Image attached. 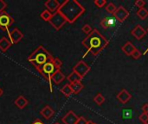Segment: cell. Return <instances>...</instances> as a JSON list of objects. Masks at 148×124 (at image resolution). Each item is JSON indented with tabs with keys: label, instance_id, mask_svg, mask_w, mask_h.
Instances as JSON below:
<instances>
[{
	"label": "cell",
	"instance_id": "1",
	"mask_svg": "<svg viewBox=\"0 0 148 124\" xmlns=\"http://www.w3.org/2000/svg\"><path fill=\"white\" fill-rule=\"evenodd\" d=\"M108 40L105 36H103L98 29L95 28L82 41L83 47H86L88 50L84 56H86L88 53H90L92 55L96 56L101 54L108 47Z\"/></svg>",
	"mask_w": 148,
	"mask_h": 124
},
{
	"label": "cell",
	"instance_id": "2",
	"mask_svg": "<svg viewBox=\"0 0 148 124\" xmlns=\"http://www.w3.org/2000/svg\"><path fill=\"white\" fill-rule=\"evenodd\" d=\"M84 6L76 0H66L59 7L58 11L69 23H74L85 12Z\"/></svg>",
	"mask_w": 148,
	"mask_h": 124
},
{
	"label": "cell",
	"instance_id": "3",
	"mask_svg": "<svg viewBox=\"0 0 148 124\" xmlns=\"http://www.w3.org/2000/svg\"><path fill=\"white\" fill-rule=\"evenodd\" d=\"M53 60V56L42 46H39L28 58L29 62H30L36 68V70Z\"/></svg>",
	"mask_w": 148,
	"mask_h": 124
},
{
	"label": "cell",
	"instance_id": "4",
	"mask_svg": "<svg viewBox=\"0 0 148 124\" xmlns=\"http://www.w3.org/2000/svg\"><path fill=\"white\" fill-rule=\"evenodd\" d=\"M57 70H60V69H57L56 67V66L54 65L53 63V60L46 63L45 65H43L42 67H40L37 71L40 73V74L46 79L48 80L49 84V89H50V91L52 92V80H51V78H52V75L57 71Z\"/></svg>",
	"mask_w": 148,
	"mask_h": 124
},
{
	"label": "cell",
	"instance_id": "5",
	"mask_svg": "<svg viewBox=\"0 0 148 124\" xmlns=\"http://www.w3.org/2000/svg\"><path fill=\"white\" fill-rule=\"evenodd\" d=\"M56 30H59L60 28H62L63 27V25L67 22L66 19L64 18V16L59 12L56 11L55 13H53L51 19L49 22Z\"/></svg>",
	"mask_w": 148,
	"mask_h": 124
},
{
	"label": "cell",
	"instance_id": "6",
	"mask_svg": "<svg viewBox=\"0 0 148 124\" xmlns=\"http://www.w3.org/2000/svg\"><path fill=\"white\" fill-rule=\"evenodd\" d=\"M89 71H90V66L83 60H80L73 67V72L76 73L82 79H83Z\"/></svg>",
	"mask_w": 148,
	"mask_h": 124
},
{
	"label": "cell",
	"instance_id": "7",
	"mask_svg": "<svg viewBox=\"0 0 148 124\" xmlns=\"http://www.w3.org/2000/svg\"><path fill=\"white\" fill-rule=\"evenodd\" d=\"M14 23V19L6 12L0 13V28L9 33V28Z\"/></svg>",
	"mask_w": 148,
	"mask_h": 124
},
{
	"label": "cell",
	"instance_id": "8",
	"mask_svg": "<svg viewBox=\"0 0 148 124\" xmlns=\"http://www.w3.org/2000/svg\"><path fill=\"white\" fill-rule=\"evenodd\" d=\"M114 16L116 18L118 22H123L129 16V11L124 6L121 5L117 8L116 11L114 13Z\"/></svg>",
	"mask_w": 148,
	"mask_h": 124
},
{
	"label": "cell",
	"instance_id": "9",
	"mask_svg": "<svg viewBox=\"0 0 148 124\" xmlns=\"http://www.w3.org/2000/svg\"><path fill=\"white\" fill-rule=\"evenodd\" d=\"M9 39L11 42V44H16L18 43L23 37V33L18 29V28H13L11 31H9L8 33Z\"/></svg>",
	"mask_w": 148,
	"mask_h": 124
},
{
	"label": "cell",
	"instance_id": "10",
	"mask_svg": "<svg viewBox=\"0 0 148 124\" xmlns=\"http://www.w3.org/2000/svg\"><path fill=\"white\" fill-rule=\"evenodd\" d=\"M147 32V31L141 25L137 24V25L132 29L131 35H132L134 37H135L137 40H141V39H143V38L146 36Z\"/></svg>",
	"mask_w": 148,
	"mask_h": 124
},
{
	"label": "cell",
	"instance_id": "11",
	"mask_svg": "<svg viewBox=\"0 0 148 124\" xmlns=\"http://www.w3.org/2000/svg\"><path fill=\"white\" fill-rule=\"evenodd\" d=\"M78 117L77 115L72 111V110H69L62 118V121L64 124H76L77 123V120H78Z\"/></svg>",
	"mask_w": 148,
	"mask_h": 124
},
{
	"label": "cell",
	"instance_id": "12",
	"mask_svg": "<svg viewBox=\"0 0 148 124\" xmlns=\"http://www.w3.org/2000/svg\"><path fill=\"white\" fill-rule=\"evenodd\" d=\"M132 98V95L127 91V90L126 89H122L118 94H117V99L122 104H127L130 99Z\"/></svg>",
	"mask_w": 148,
	"mask_h": 124
},
{
	"label": "cell",
	"instance_id": "13",
	"mask_svg": "<svg viewBox=\"0 0 148 124\" xmlns=\"http://www.w3.org/2000/svg\"><path fill=\"white\" fill-rule=\"evenodd\" d=\"M44 5L49 12L55 13V12L58 11L61 3L57 0H48L44 3Z\"/></svg>",
	"mask_w": 148,
	"mask_h": 124
},
{
	"label": "cell",
	"instance_id": "14",
	"mask_svg": "<svg viewBox=\"0 0 148 124\" xmlns=\"http://www.w3.org/2000/svg\"><path fill=\"white\" fill-rule=\"evenodd\" d=\"M137 48L135 47V46L131 42V41H127L125 43V45H123L121 47V50L127 55V56H131L133 54V53L136 50Z\"/></svg>",
	"mask_w": 148,
	"mask_h": 124
},
{
	"label": "cell",
	"instance_id": "15",
	"mask_svg": "<svg viewBox=\"0 0 148 124\" xmlns=\"http://www.w3.org/2000/svg\"><path fill=\"white\" fill-rule=\"evenodd\" d=\"M54 113H55L54 110H53L50 106H49V105H46V106L40 111L41 116H42L43 118H45L46 120H49V118H51L52 116L54 115Z\"/></svg>",
	"mask_w": 148,
	"mask_h": 124
},
{
	"label": "cell",
	"instance_id": "16",
	"mask_svg": "<svg viewBox=\"0 0 148 124\" xmlns=\"http://www.w3.org/2000/svg\"><path fill=\"white\" fill-rule=\"evenodd\" d=\"M65 79V75L61 72V70H57L51 78V80L56 84V85H59L60 83H62L63 80Z\"/></svg>",
	"mask_w": 148,
	"mask_h": 124
},
{
	"label": "cell",
	"instance_id": "17",
	"mask_svg": "<svg viewBox=\"0 0 148 124\" xmlns=\"http://www.w3.org/2000/svg\"><path fill=\"white\" fill-rule=\"evenodd\" d=\"M10 46H11V42L9 38L3 36L0 39V50L2 52H6Z\"/></svg>",
	"mask_w": 148,
	"mask_h": 124
},
{
	"label": "cell",
	"instance_id": "18",
	"mask_svg": "<svg viewBox=\"0 0 148 124\" xmlns=\"http://www.w3.org/2000/svg\"><path fill=\"white\" fill-rule=\"evenodd\" d=\"M28 104H29V101H28L23 96H19V97H17V98L15 100V104H16V106L17 108L21 109V110L24 109V108L28 105Z\"/></svg>",
	"mask_w": 148,
	"mask_h": 124
},
{
	"label": "cell",
	"instance_id": "19",
	"mask_svg": "<svg viewBox=\"0 0 148 124\" xmlns=\"http://www.w3.org/2000/svg\"><path fill=\"white\" fill-rule=\"evenodd\" d=\"M70 86L72 88V91H73V93L74 94H78L82 91V90L83 89L84 85H82V83L80 81V82H75V83H72L70 84Z\"/></svg>",
	"mask_w": 148,
	"mask_h": 124
},
{
	"label": "cell",
	"instance_id": "20",
	"mask_svg": "<svg viewBox=\"0 0 148 124\" xmlns=\"http://www.w3.org/2000/svg\"><path fill=\"white\" fill-rule=\"evenodd\" d=\"M114 20L111 17H105L101 21V25L104 28H108L109 27H111L113 24H114Z\"/></svg>",
	"mask_w": 148,
	"mask_h": 124
},
{
	"label": "cell",
	"instance_id": "21",
	"mask_svg": "<svg viewBox=\"0 0 148 124\" xmlns=\"http://www.w3.org/2000/svg\"><path fill=\"white\" fill-rule=\"evenodd\" d=\"M67 79L69 80V84H72V83H75V82H80L82 79L75 72H72L68 77H67Z\"/></svg>",
	"mask_w": 148,
	"mask_h": 124
},
{
	"label": "cell",
	"instance_id": "22",
	"mask_svg": "<svg viewBox=\"0 0 148 124\" xmlns=\"http://www.w3.org/2000/svg\"><path fill=\"white\" fill-rule=\"evenodd\" d=\"M61 91L62 93L66 96V97H70L72 94H73V91H72V88L70 86V84H66L62 89H61Z\"/></svg>",
	"mask_w": 148,
	"mask_h": 124
},
{
	"label": "cell",
	"instance_id": "23",
	"mask_svg": "<svg viewBox=\"0 0 148 124\" xmlns=\"http://www.w3.org/2000/svg\"><path fill=\"white\" fill-rule=\"evenodd\" d=\"M137 16L141 19V20H145L148 16V10L144 7V8H140L137 10L136 12Z\"/></svg>",
	"mask_w": 148,
	"mask_h": 124
},
{
	"label": "cell",
	"instance_id": "24",
	"mask_svg": "<svg viewBox=\"0 0 148 124\" xmlns=\"http://www.w3.org/2000/svg\"><path fill=\"white\" fill-rule=\"evenodd\" d=\"M52 13L51 12H49L48 9H45V10H43L42 13H41V15H40V17L43 20V21H45V22H49V20L51 19V17H52Z\"/></svg>",
	"mask_w": 148,
	"mask_h": 124
},
{
	"label": "cell",
	"instance_id": "25",
	"mask_svg": "<svg viewBox=\"0 0 148 124\" xmlns=\"http://www.w3.org/2000/svg\"><path fill=\"white\" fill-rule=\"evenodd\" d=\"M94 101L95 102V104L97 105H101L105 102V98H104V96L101 93H98L94 98Z\"/></svg>",
	"mask_w": 148,
	"mask_h": 124
},
{
	"label": "cell",
	"instance_id": "26",
	"mask_svg": "<svg viewBox=\"0 0 148 124\" xmlns=\"http://www.w3.org/2000/svg\"><path fill=\"white\" fill-rule=\"evenodd\" d=\"M116 9H117V7L114 3H109L106 7V11L110 13V14H113V15L116 11Z\"/></svg>",
	"mask_w": 148,
	"mask_h": 124
},
{
	"label": "cell",
	"instance_id": "27",
	"mask_svg": "<svg viewBox=\"0 0 148 124\" xmlns=\"http://www.w3.org/2000/svg\"><path fill=\"white\" fill-rule=\"evenodd\" d=\"M82 32H83L84 34H86V35H89V34L93 31V29H92V28H91V26H90L89 24H85V25H83L82 28Z\"/></svg>",
	"mask_w": 148,
	"mask_h": 124
},
{
	"label": "cell",
	"instance_id": "28",
	"mask_svg": "<svg viewBox=\"0 0 148 124\" xmlns=\"http://www.w3.org/2000/svg\"><path fill=\"white\" fill-rule=\"evenodd\" d=\"M95 4L96 5V7L98 8H102L105 6V4L107 3V1L106 0H95L94 1Z\"/></svg>",
	"mask_w": 148,
	"mask_h": 124
},
{
	"label": "cell",
	"instance_id": "29",
	"mask_svg": "<svg viewBox=\"0 0 148 124\" xmlns=\"http://www.w3.org/2000/svg\"><path fill=\"white\" fill-rule=\"evenodd\" d=\"M131 56H132L133 59H134V60H139V59L142 56V54H141V52H140L139 49H136V50L133 53V54H132Z\"/></svg>",
	"mask_w": 148,
	"mask_h": 124
},
{
	"label": "cell",
	"instance_id": "30",
	"mask_svg": "<svg viewBox=\"0 0 148 124\" xmlns=\"http://www.w3.org/2000/svg\"><path fill=\"white\" fill-rule=\"evenodd\" d=\"M139 119L143 123H148V114H146V113L140 114V117H139Z\"/></svg>",
	"mask_w": 148,
	"mask_h": 124
},
{
	"label": "cell",
	"instance_id": "31",
	"mask_svg": "<svg viewBox=\"0 0 148 124\" xmlns=\"http://www.w3.org/2000/svg\"><path fill=\"white\" fill-rule=\"evenodd\" d=\"M134 4H135V6H137L139 9L144 8V6L146 5V1H145V0H136V1L134 2Z\"/></svg>",
	"mask_w": 148,
	"mask_h": 124
},
{
	"label": "cell",
	"instance_id": "32",
	"mask_svg": "<svg viewBox=\"0 0 148 124\" xmlns=\"http://www.w3.org/2000/svg\"><path fill=\"white\" fill-rule=\"evenodd\" d=\"M53 63H54V65L56 66V67L57 69H60V68H61V66H62V60H59L58 58H54V60H53Z\"/></svg>",
	"mask_w": 148,
	"mask_h": 124
},
{
	"label": "cell",
	"instance_id": "33",
	"mask_svg": "<svg viewBox=\"0 0 148 124\" xmlns=\"http://www.w3.org/2000/svg\"><path fill=\"white\" fill-rule=\"evenodd\" d=\"M76 124H89V121H88L84 117H80L77 120Z\"/></svg>",
	"mask_w": 148,
	"mask_h": 124
},
{
	"label": "cell",
	"instance_id": "34",
	"mask_svg": "<svg viewBox=\"0 0 148 124\" xmlns=\"http://www.w3.org/2000/svg\"><path fill=\"white\" fill-rule=\"evenodd\" d=\"M6 3L5 2H3V1H2V0H0V13H2L3 12V9L6 7Z\"/></svg>",
	"mask_w": 148,
	"mask_h": 124
},
{
	"label": "cell",
	"instance_id": "35",
	"mask_svg": "<svg viewBox=\"0 0 148 124\" xmlns=\"http://www.w3.org/2000/svg\"><path fill=\"white\" fill-rule=\"evenodd\" d=\"M142 110H143V113L148 114V104H145L142 106Z\"/></svg>",
	"mask_w": 148,
	"mask_h": 124
},
{
	"label": "cell",
	"instance_id": "36",
	"mask_svg": "<svg viewBox=\"0 0 148 124\" xmlns=\"http://www.w3.org/2000/svg\"><path fill=\"white\" fill-rule=\"evenodd\" d=\"M31 124H44L41 120H39V119H36L33 123Z\"/></svg>",
	"mask_w": 148,
	"mask_h": 124
},
{
	"label": "cell",
	"instance_id": "37",
	"mask_svg": "<svg viewBox=\"0 0 148 124\" xmlns=\"http://www.w3.org/2000/svg\"><path fill=\"white\" fill-rule=\"evenodd\" d=\"M3 89H2V88L0 87V97H1L2 95H3Z\"/></svg>",
	"mask_w": 148,
	"mask_h": 124
},
{
	"label": "cell",
	"instance_id": "38",
	"mask_svg": "<svg viewBox=\"0 0 148 124\" xmlns=\"http://www.w3.org/2000/svg\"><path fill=\"white\" fill-rule=\"evenodd\" d=\"M89 124H96L95 123H93V122H91V121H89Z\"/></svg>",
	"mask_w": 148,
	"mask_h": 124
},
{
	"label": "cell",
	"instance_id": "39",
	"mask_svg": "<svg viewBox=\"0 0 148 124\" xmlns=\"http://www.w3.org/2000/svg\"><path fill=\"white\" fill-rule=\"evenodd\" d=\"M54 124H61V123H58V122H56V123H55Z\"/></svg>",
	"mask_w": 148,
	"mask_h": 124
},
{
	"label": "cell",
	"instance_id": "40",
	"mask_svg": "<svg viewBox=\"0 0 148 124\" xmlns=\"http://www.w3.org/2000/svg\"><path fill=\"white\" fill-rule=\"evenodd\" d=\"M143 124H148V123H143Z\"/></svg>",
	"mask_w": 148,
	"mask_h": 124
},
{
	"label": "cell",
	"instance_id": "41",
	"mask_svg": "<svg viewBox=\"0 0 148 124\" xmlns=\"http://www.w3.org/2000/svg\"><path fill=\"white\" fill-rule=\"evenodd\" d=\"M147 32H148V28H147Z\"/></svg>",
	"mask_w": 148,
	"mask_h": 124
}]
</instances>
